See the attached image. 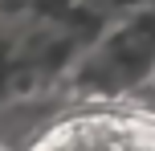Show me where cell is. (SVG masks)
<instances>
[{
	"label": "cell",
	"mask_w": 155,
	"mask_h": 151,
	"mask_svg": "<svg viewBox=\"0 0 155 151\" xmlns=\"http://www.w3.org/2000/svg\"><path fill=\"white\" fill-rule=\"evenodd\" d=\"M155 78V8L110 21L61 74L65 94L86 106H118Z\"/></svg>",
	"instance_id": "1"
}]
</instances>
